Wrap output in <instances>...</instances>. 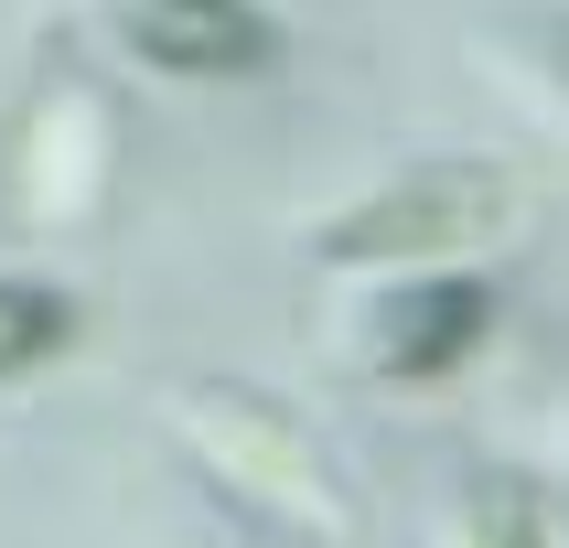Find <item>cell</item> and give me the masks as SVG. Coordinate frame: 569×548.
<instances>
[{
  "label": "cell",
  "mask_w": 569,
  "mask_h": 548,
  "mask_svg": "<svg viewBox=\"0 0 569 548\" xmlns=\"http://www.w3.org/2000/svg\"><path fill=\"white\" fill-rule=\"evenodd\" d=\"M172 430H183V451L216 474V495H237L258 527H280V538H301V548L355 538V484L333 474V451H322L280 398H248V387L204 377V387H183Z\"/></svg>",
  "instance_id": "6da1fadb"
},
{
  "label": "cell",
  "mask_w": 569,
  "mask_h": 548,
  "mask_svg": "<svg viewBox=\"0 0 569 548\" xmlns=\"http://www.w3.org/2000/svg\"><path fill=\"white\" fill-rule=\"evenodd\" d=\"M516 205L527 193H516L506 161H430V172H398L366 205H345L312 237V258L322 269H430V258H462L483 237H506Z\"/></svg>",
  "instance_id": "7a4b0ae2"
},
{
  "label": "cell",
  "mask_w": 569,
  "mask_h": 548,
  "mask_svg": "<svg viewBox=\"0 0 569 548\" xmlns=\"http://www.w3.org/2000/svg\"><path fill=\"white\" fill-rule=\"evenodd\" d=\"M108 22L161 76H258L280 54V22L258 0H108Z\"/></svg>",
  "instance_id": "3957f363"
},
{
  "label": "cell",
  "mask_w": 569,
  "mask_h": 548,
  "mask_svg": "<svg viewBox=\"0 0 569 548\" xmlns=\"http://www.w3.org/2000/svg\"><path fill=\"white\" fill-rule=\"evenodd\" d=\"M483 333H495V290H483V280H419L409 301L387 312V333H377V377L441 387V377L473 366Z\"/></svg>",
  "instance_id": "277c9868"
},
{
  "label": "cell",
  "mask_w": 569,
  "mask_h": 548,
  "mask_svg": "<svg viewBox=\"0 0 569 548\" xmlns=\"http://www.w3.org/2000/svg\"><path fill=\"white\" fill-rule=\"evenodd\" d=\"M76 345V301L54 280H0V377H32Z\"/></svg>",
  "instance_id": "5b68a950"
},
{
  "label": "cell",
  "mask_w": 569,
  "mask_h": 548,
  "mask_svg": "<svg viewBox=\"0 0 569 548\" xmlns=\"http://www.w3.org/2000/svg\"><path fill=\"white\" fill-rule=\"evenodd\" d=\"M451 548H548V516H538V495H527V484L483 474L473 495L451 506Z\"/></svg>",
  "instance_id": "8992f818"
},
{
  "label": "cell",
  "mask_w": 569,
  "mask_h": 548,
  "mask_svg": "<svg viewBox=\"0 0 569 548\" xmlns=\"http://www.w3.org/2000/svg\"><path fill=\"white\" fill-rule=\"evenodd\" d=\"M559 64H569V32H559Z\"/></svg>",
  "instance_id": "52a82bcc"
}]
</instances>
